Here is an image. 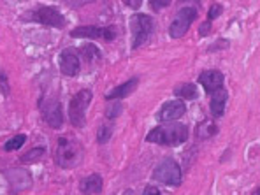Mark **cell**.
I'll list each match as a JSON object with an SVG mask.
<instances>
[{"label": "cell", "instance_id": "cell-1", "mask_svg": "<svg viewBox=\"0 0 260 195\" xmlns=\"http://www.w3.org/2000/svg\"><path fill=\"white\" fill-rule=\"evenodd\" d=\"M186 139H188V127L183 123L160 125L146 136L148 143H155L160 146H179Z\"/></svg>", "mask_w": 260, "mask_h": 195}, {"label": "cell", "instance_id": "cell-2", "mask_svg": "<svg viewBox=\"0 0 260 195\" xmlns=\"http://www.w3.org/2000/svg\"><path fill=\"white\" fill-rule=\"evenodd\" d=\"M56 164L63 169H74L83 160V148L78 141L71 137H60L55 153Z\"/></svg>", "mask_w": 260, "mask_h": 195}, {"label": "cell", "instance_id": "cell-3", "mask_svg": "<svg viewBox=\"0 0 260 195\" xmlns=\"http://www.w3.org/2000/svg\"><path fill=\"white\" fill-rule=\"evenodd\" d=\"M91 102V91L81 90L71 99L69 104V120L74 127H85L86 123V109Z\"/></svg>", "mask_w": 260, "mask_h": 195}, {"label": "cell", "instance_id": "cell-4", "mask_svg": "<svg viewBox=\"0 0 260 195\" xmlns=\"http://www.w3.org/2000/svg\"><path fill=\"white\" fill-rule=\"evenodd\" d=\"M153 181L169 186H178L181 183V169L174 158H164L153 171Z\"/></svg>", "mask_w": 260, "mask_h": 195}, {"label": "cell", "instance_id": "cell-5", "mask_svg": "<svg viewBox=\"0 0 260 195\" xmlns=\"http://www.w3.org/2000/svg\"><path fill=\"white\" fill-rule=\"evenodd\" d=\"M130 30H132V49L141 48L153 30V20L146 14H134L130 18Z\"/></svg>", "mask_w": 260, "mask_h": 195}, {"label": "cell", "instance_id": "cell-6", "mask_svg": "<svg viewBox=\"0 0 260 195\" xmlns=\"http://www.w3.org/2000/svg\"><path fill=\"white\" fill-rule=\"evenodd\" d=\"M41 113H43L44 121L51 128H62L63 125V113H62V104L56 97H43L39 101Z\"/></svg>", "mask_w": 260, "mask_h": 195}, {"label": "cell", "instance_id": "cell-7", "mask_svg": "<svg viewBox=\"0 0 260 195\" xmlns=\"http://www.w3.org/2000/svg\"><path fill=\"white\" fill-rule=\"evenodd\" d=\"M195 18H197V11H195L193 7H183V9H179L178 16H176L174 21L171 23V28H169L171 37L179 39V37L185 36Z\"/></svg>", "mask_w": 260, "mask_h": 195}, {"label": "cell", "instance_id": "cell-8", "mask_svg": "<svg viewBox=\"0 0 260 195\" xmlns=\"http://www.w3.org/2000/svg\"><path fill=\"white\" fill-rule=\"evenodd\" d=\"M72 37H81V39H104L113 41L116 37V28L114 26H78L71 32Z\"/></svg>", "mask_w": 260, "mask_h": 195}, {"label": "cell", "instance_id": "cell-9", "mask_svg": "<svg viewBox=\"0 0 260 195\" xmlns=\"http://www.w3.org/2000/svg\"><path fill=\"white\" fill-rule=\"evenodd\" d=\"M32 20L44 26H55V28H63L67 23L63 14L55 7H39L37 11H34Z\"/></svg>", "mask_w": 260, "mask_h": 195}, {"label": "cell", "instance_id": "cell-10", "mask_svg": "<svg viewBox=\"0 0 260 195\" xmlns=\"http://www.w3.org/2000/svg\"><path fill=\"white\" fill-rule=\"evenodd\" d=\"M60 71L65 76H76L81 69V63H79V55H78V49L74 48H67L60 53Z\"/></svg>", "mask_w": 260, "mask_h": 195}, {"label": "cell", "instance_id": "cell-11", "mask_svg": "<svg viewBox=\"0 0 260 195\" xmlns=\"http://www.w3.org/2000/svg\"><path fill=\"white\" fill-rule=\"evenodd\" d=\"M185 111L186 108L181 101H169L160 108L156 118H158V121H166V123L167 121H176L185 114Z\"/></svg>", "mask_w": 260, "mask_h": 195}, {"label": "cell", "instance_id": "cell-12", "mask_svg": "<svg viewBox=\"0 0 260 195\" xmlns=\"http://www.w3.org/2000/svg\"><path fill=\"white\" fill-rule=\"evenodd\" d=\"M199 83L206 90V93H215L223 86V74L220 71H206L199 76Z\"/></svg>", "mask_w": 260, "mask_h": 195}, {"label": "cell", "instance_id": "cell-13", "mask_svg": "<svg viewBox=\"0 0 260 195\" xmlns=\"http://www.w3.org/2000/svg\"><path fill=\"white\" fill-rule=\"evenodd\" d=\"M137 83H139V79H137V78L128 79L127 83H121L120 86L113 88V90H111L109 93H106V99H108V101H116V99L128 97V95L132 93V91L137 88Z\"/></svg>", "mask_w": 260, "mask_h": 195}, {"label": "cell", "instance_id": "cell-14", "mask_svg": "<svg viewBox=\"0 0 260 195\" xmlns=\"http://www.w3.org/2000/svg\"><path fill=\"white\" fill-rule=\"evenodd\" d=\"M79 190H81L83 195H95L102 192V178L99 174H90L86 176L85 179L79 185Z\"/></svg>", "mask_w": 260, "mask_h": 195}, {"label": "cell", "instance_id": "cell-15", "mask_svg": "<svg viewBox=\"0 0 260 195\" xmlns=\"http://www.w3.org/2000/svg\"><path fill=\"white\" fill-rule=\"evenodd\" d=\"M227 91L223 88H220L218 91H215L211 97V102H209V109H211L213 116H221L225 113V106H227Z\"/></svg>", "mask_w": 260, "mask_h": 195}, {"label": "cell", "instance_id": "cell-16", "mask_svg": "<svg viewBox=\"0 0 260 195\" xmlns=\"http://www.w3.org/2000/svg\"><path fill=\"white\" fill-rule=\"evenodd\" d=\"M174 95L179 99H185V101H195L199 97V90L193 83H183V85L174 88Z\"/></svg>", "mask_w": 260, "mask_h": 195}, {"label": "cell", "instance_id": "cell-17", "mask_svg": "<svg viewBox=\"0 0 260 195\" xmlns=\"http://www.w3.org/2000/svg\"><path fill=\"white\" fill-rule=\"evenodd\" d=\"M216 132H218V127L215 125V121H211V120H206V121H202V123L197 125V137L199 139H209V137H213Z\"/></svg>", "mask_w": 260, "mask_h": 195}, {"label": "cell", "instance_id": "cell-18", "mask_svg": "<svg viewBox=\"0 0 260 195\" xmlns=\"http://www.w3.org/2000/svg\"><path fill=\"white\" fill-rule=\"evenodd\" d=\"M79 53L81 55H85V58L88 60V62H97L99 58H101V51H99V48L97 46H93V44H85V46H81L79 48Z\"/></svg>", "mask_w": 260, "mask_h": 195}, {"label": "cell", "instance_id": "cell-19", "mask_svg": "<svg viewBox=\"0 0 260 195\" xmlns=\"http://www.w3.org/2000/svg\"><path fill=\"white\" fill-rule=\"evenodd\" d=\"M25 143H26L25 134H18V136H14L13 139L7 141L6 146H4V150H6V151H16V150H20Z\"/></svg>", "mask_w": 260, "mask_h": 195}, {"label": "cell", "instance_id": "cell-20", "mask_svg": "<svg viewBox=\"0 0 260 195\" xmlns=\"http://www.w3.org/2000/svg\"><path fill=\"white\" fill-rule=\"evenodd\" d=\"M111 136H113V125H101L97 130V141L99 144H106L108 141L111 139Z\"/></svg>", "mask_w": 260, "mask_h": 195}, {"label": "cell", "instance_id": "cell-21", "mask_svg": "<svg viewBox=\"0 0 260 195\" xmlns=\"http://www.w3.org/2000/svg\"><path fill=\"white\" fill-rule=\"evenodd\" d=\"M43 155H44V148H37V150H30V151H28V155L21 156V162H25V164L34 162V160L43 158Z\"/></svg>", "mask_w": 260, "mask_h": 195}, {"label": "cell", "instance_id": "cell-22", "mask_svg": "<svg viewBox=\"0 0 260 195\" xmlns=\"http://www.w3.org/2000/svg\"><path fill=\"white\" fill-rule=\"evenodd\" d=\"M221 14V6L220 4H213L211 7H209V14H208V21L211 23L215 18H218Z\"/></svg>", "mask_w": 260, "mask_h": 195}, {"label": "cell", "instance_id": "cell-23", "mask_svg": "<svg viewBox=\"0 0 260 195\" xmlns=\"http://www.w3.org/2000/svg\"><path fill=\"white\" fill-rule=\"evenodd\" d=\"M120 113H121V104H118V102H116V104L111 106L106 114H108V118H116Z\"/></svg>", "mask_w": 260, "mask_h": 195}, {"label": "cell", "instance_id": "cell-24", "mask_svg": "<svg viewBox=\"0 0 260 195\" xmlns=\"http://www.w3.org/2000/svg\"><path fill=\"white\" fill-rule=\"evenodd\" d=\"M143 195H162V193H160V190L156 186H146Z\"/></svg>", "mask_w": 260, "mask_h": 195}, {"label": "cell", "instance_id": "cell-25", "mask_svg": "<svg viewBox=\"0 0 260 195\" xmlns=\"http://www.w3.org/2000/svg\"><path fill=\"white\" fill-rule=\"evenodd\" d=\"M209 30H211V23H202L201 25V30H199V34H201V36H208L209 34Z\"/></svg>", "mask_w": 260, "mask_h": 195}, {"label": "cell", "instance_id": "cell-26", "mask_svg": "<svg viewBox=\"0 0 260 195\" xmlns=\"http://www.w3.org/2000/svg\"><path fill=\"white\" fill-rule=\"evenodd\" d=\"M150 6H151L155 11H160V9H164V7L169 6V2H150Z\"/></svg>", "mask_w": 260, "mask_h": 195}, {"label": "cell", "instance_id": "cell-27", "mask_svg": "<svg viewBox=\"0 0 260 195\" xmlns=\"http://www.w3.org/2000/svg\"><path fill=\"white\" fill-rule=\"evenodd\" d=\"M128 7H134V9H137V7L141 6V2H127Z\"/></svg>", "mask_w": 260, "mask_h": 195}, {"label": "cell", "instance_id": "cell-28", "mask_svg": "<svg viewBox=\"0 0 260 195\" xmlns=\"http://www.w3.org/2000/svg\"><path fill=\"white\" fill-rule=\"evenodd\" d=\"M123 195H134V192H132V190H125Z\"/></svg>", "mask_w": 260, "mask_h": 195}, {"label": "cell", "instance_id": "cell-29", "mask_svg": "<svg viewBox=\"0 0 260 195\" xmlns=\"http://www.w3.org/2000/svg\"><path fill=\"white\" fill-rule=\"evenodd\" d=\"M253 195H258V190H255V192H253Z\"/></svg>", "mask_w": 260, "mask_h": 195}]
</instances>
